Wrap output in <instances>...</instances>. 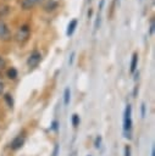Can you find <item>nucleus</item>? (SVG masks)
Wrapping results in <instances>:
<instances>
[{"mask_svg": "<svg viewBox=\"0 0 155 156\" xmlns=\"http://www.w3.org/2000/svg\"><path fill=\"white\" fill-rule=\"evenodd\" d=\"M74 56H76V52H74V51H72V52H71V55H70V58H68V65H72V63H73Z\"/></svg>", "mask_w": 155, "mask_h": 156, "instance_id": "obj_16", "label": "nucleus"}, {"mask_svg": "<svg viewBox=\"0 0 155 156\" xmlns=\"http://www.w3.org/2000/svg\"><path fill=\"white\" fill-rule=\"evenodd\" d=\"M100 22H101V17L100 16H96V20H95V23H94V29H99L100 27Z\"/></svg>", "mask_w": 155, "mask_h": 156, "instance_id": "obj_15", "label": "nucleus"}, {"mask_svg": "<svg viewBox=\"0 0 155 156\" xmlns=\"http://www.w3.org/2000/svg\"><path fill=\"white\" fill-rule=\"evenodd\" d=\"M7 78H10V79H16L17 78V69L15 68V67H10L9 69H7Z\"/></svg>", "mask_w": 155, "mask_h": 156, "instance_id": "obj_10", "label": "nucleus"}, {"mask_svg": "<svg viewBox=\"0 0 155 156\" xmlns=\"http://www.w3.org/2000/svg\"><path fill=\"white\" fill-rule=\"evenodd\" d=\"M100 141H101V138H100V136H98V138H96V140H95V146H96V147H99V146H100Z\"/></svg>", "mask_w": 155, "mask_h": 156, "instance_id": "obj_22", "label": "nucleus"}, {"mask_svg": "<svg viewBox=\"0 0 155 156\" xmlns=\"http://www.w3.org/2000/svg\"><path fill=\"white\" fill-rule=\"evenodd\" d=\"M70 100H71V90H70V88H66L63 91V104L68 105Z\"/></svg>", "mask_w": 155, "mask_h": 156, "instance_id": "obj_11", "label": "nucleus"}, {"mask_svg": "<svg viewBox=\"0 0 155 156\" xmlns=\"http://www.w3.org/2000/svg\"><path fill=\"white\" fill-rule=\"evenodd\" d=\"M154 29H155V23H154V21H151V24H150V29H149V34H150V35L154 33Z\"/></svg>", "mask_w": 155, "mask_h": 156, "instance_id": "obj_19", "label": "nucleus"}, {"mask_svg": "<svg viewBox=\"0 0 155 156\" xmlns=\"http://www.w3.org/2000/svg\"><path fill=\"white\" fill-rule=\"evenodd\" d=\"M0 39L1 40H10L11 39V32L7 27V24L0 20Z\"/></svg>", "mask_w": 155, "mask_h": 156, "instance_id": "obj_4", "label": "nucleus"}, {"mask_svg": "<svg viewBox=\"0 0 155 156\" xmlns=\"http://www.w3.org/2000/svg\"><path fill=\"white\" fill-rule=\"evenodd\" d=\"M24 144V136L23 135H17L12 141H11V149L12 150H18L22 147V145Z\"/></svg>", "mask_w": 155, "mask_h": 156, "instance_id": "obj_5", "label": "nucleus"}, {"mask_svg": "<svg viewBox=\"0 0 155 156\" xmlns=\"http://www.w3.org/2000/svg\"><path fill=\"white\" fill-rule=\"evenodd\" d=\"M41 0H22L21 1V6L23 10H29L33 6H35L38 2H40Z\"/></svg>", "mask_w": 155, "mask_h": 156, "instance_id": "obj_7", "label": "nucleus"}, {"mask_svg": "<svg viewBox=\"0 0 155 156\" xmlns=\"http://www.w3.org/2000/svg\"><path fill=\"white\" fill-rule=\"evenodd\" d=\"M77 24H78V20L77 18H73V20L70 21V23L67 24V29H66V35L67 37H70V35H72L74 33V30L77 28Z\"/></svg>", "mask_w": 155, "mask_h": 156, "instance_id": "obj_6", "label": "nucleus"}, {"mask_svg": "<svg viewBox=\"0 0 155 156\" xmlns=\"http://www.w3.org/2000/svg\"><path fill=\"white\" fill-rule=\"evenodd\" d=\"M104 2H105V0H100V5H99V7H100V10L103 9V6H104Z\"/></svg>", "mask_w": 155, "mask_h": 156, "instance_id": "obj_24", "label": "nucleus"}, {"mask_svg": "<svg viewBox=\"0 0 155 156\" xmlns=\"http://www.w3.org/2000/svg\"><path fill=\"white\" fill-rule=\"evenodd\" d=\"M151 156H155V151H154V149L151 150Z\"/></svg>", "mask_w": 155, "mask_h": 156, "instance_id": "obj_25", "label": "nucleus"}, {"mask_svg": "<svg viewBox=\"0 0 155 156\" xmlns=\"http://www.w3.org/2000/svg\"><path fill=\"white\" fill-rule=\"evenodd\" d=\"M9 12H10V6H7V5H0V17L7 15Z\"/></svg>", "mask_w": 155, "mask_h": 156, "instance_id": "obj_12", "label": "nucleus"}, {"mask_svg": "<svg viewBox=\"0 0 155 156\" xmlns=\"http://www.w3.org/2000/svg\"><path fill=\"white\" fill-rule=\"evenodd\" d=\"M57 121H52V123H51V129H54V130H57Z\"/></svg>", "mask_w": 155, "mask_h": 156, "instance_id": "obj_21", "label": "nucleus"}, {"mask_svg": "<svg viewBox=\"0 0 155 156\" xmlns=\"http://www.w3.org/2000/svg\"><path fill=\"white\" fill-rule=\"evenodd\" d=\"M57 2L56 1H54V0H48L46 2H45V5H44V10L45 11H48V12H50V11H54L56 7H57Z\"/></svg>", "mask_w": 155, "mask_h": 156, "instance_id": "obj_8", "label": "nucleus"}, {"mask_svg": "<svg viewBox=\"0 0 155 156\" xmlns=\"http://www.w3.org/2000/svg\"><path fill=\"white\" fill-rule=\"evenodd\" d=\"M79 124V116L77 113H73L72 115V126L73 127H77Z\"/></svg>", "mask_w": 155, "mask_h": 156, "instance_id": "obj_14", "label": "nucleus"}, {"mask_svg": "<svg viewBox=\"0 0 155 156\" xmlns=\"http://www.w3.org/2000/svg\"><path fill=\"white\" fill-rule=\"evenodd\" d=\"M40 61H41V54L38 50H33L27 58V66L29 68H34L39 65Z\"/></svg>", "mask_w": 155, "mask_h": 156, "instance_id": "obj_2", "label": "nucleus"}, {"mask_svg": "<svg viewBox=\"0 0 155 156\" xmlns=\"http://www.w3.org/2000/svg\"><path fill=\"white\" fill-rule=\"evenodd\" d=\"M4 91V83L2 82H0V94Z\"/></svg>", "mask_w": 155, "mask_h": 156, "instance_id": "obj_23", "label": "nucleus"}, {"mask_svg": "<svg viewBox=\"0 0 155 156\" xmlns=\"http://www.w3.org/2000/svg\"><path fill=\"white\" fill-rule=\"evenodd\" d=\"M124 156H131V146L129 145L124 146Z\"/></svg>", "mask_w": 155, "mask_h": 156, "instance_id": "obj_17", "label": "nucleus"}, {"mask_svg": "<svg viewBox=\"0 0 155 156\" xmlns=\"http://www.w3.org/2000/svg\"><path fill=\"white\" fill-rule=\"evenodd\" d=\"M29 34H31V28L28 24H23L18 29H17V33H16V39L18 41H26L28 38H29Z\"/></svg>", "mask_w": 155, "mask_h": 156, "instance_id": "obj_3", "label": "nucleus"}, {"mask_svg": "<svg viewBox=\"0 0 155 156\" xmlns=\"http://www.w3.org/2000/svg\"><path fill=\"white\" fill-rule=\"evenodd\" d=\"M140 110H142V117H144L145 116V104L144 102L140 105Z\"/></svg>", "mask_w": 155, "mask_h": 156, "instance_id": "obj_20", "label": "nucleus"}, {"mask_svg": "<svg viewBox=\"0 0 155 156\" xmlns=\"http://www.w3.org/2000/svg\"><path fill=\"white\" fill-rule=\"evenodd\" d=\"M4 99H5V101L7 102V105H9V107H13V99H12V95L11 94H5V96H4Z\"/></svg>", "mask_w": 155, "mask_h": 156, "instance_id": "obj_13", "label": "nucleus"}, {"mask_svg": "<svg viewBox=\"0 0 155 156\" xmlns=\"http://www.w3.org/2000/svg\"><path fill=\"white\" fill-rule=\"evenodd\" d=\"M5 66H6V60L2 56H0V69H2Z\"/></svg>", "mask_w": 155, "mask_h": 156, "instance_id": "obj_18", "label": "nucleus"}, {"mask_svg": "<svg viewBox=\"0 0 155 156\" xmlns=\"http://www.w3.org/2000/svg\"><path fill=\"white\" fill-rule=\"evenodd\" d=\"M132 129V106L128 104L123 112V130L124 133Z\"/></svg>", "mask_w": 155, "mask_h": 156, "instance_id": "obj_1", "label": "nucleus"}, {"mask_svg": "<svg viewBox=\"0 0 155 156\" xmlns=\"http://www.w3.org/2000/svg\"><path fill=\"white\" fill-rule=\"evenodd\" d=\"M137 65H138V54L134 52L133 56H132V60H131V68H129L131 73H134V72H135V69H137Z\"/></svg>", "mask_w": 155, "mask_h": 156, "instance_id": "obj_9", "label": "nucleus"}]
</instances>
